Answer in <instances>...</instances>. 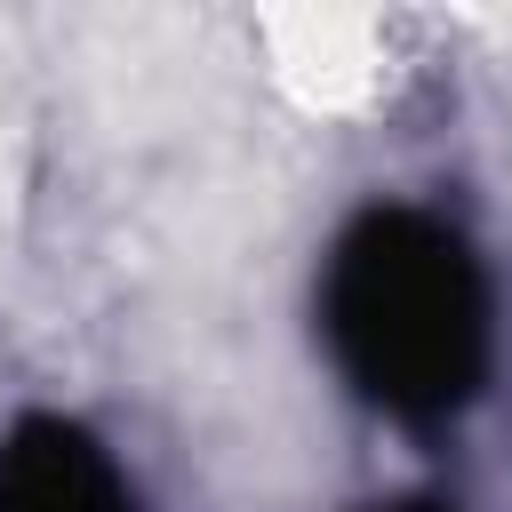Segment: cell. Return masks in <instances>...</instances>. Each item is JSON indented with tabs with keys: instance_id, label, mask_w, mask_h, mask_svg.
Listing matches in <instances>:
<instances>
[{
	"instance_id": "obj_1",
	"label": "cell",
	"mask_w": 512,
	"mask_h": 512,
	"mask_svg": "<svg viewBox=\"0 0 512 512\" xmlns=\"http://www.w3.org/2000/svg\"><path fill=\"white\" fill-rule=\"evenodd\" d=\"M320 328L352 392L400 424L456 416L488 376V280L424 208H368L328 248Z\"/></svg>"
},
{
	"instance_id": "obj_2",
	"label": "cell",
	"mask_w": 512,
	"mask_h": 512,
	"mask_svg": "<svg viewBox=\"0 0 512 512\" xmlns=\"http://www.w3.org/2000/svg\"><path fill=\"white\" fill-rule=\"evenodd\" d=\"M0 512H128V488L80 424L24 416L0 440Z\"/></svg>"
},
{
	"instance_id": "obj_3",
	"label": "cell",
	"mask_w": 512,
	"mask_h": 512,
	"mask_svg": "<svg viewBox=\"0 0 512 512\" xmlns=\"http://www.w3.org/2000/svg\"><path fill=\"white\" fill-rule=\"evenodd\" d=\"M392 512H440V504H392Z\"/></svg>"
}]
</instances>
